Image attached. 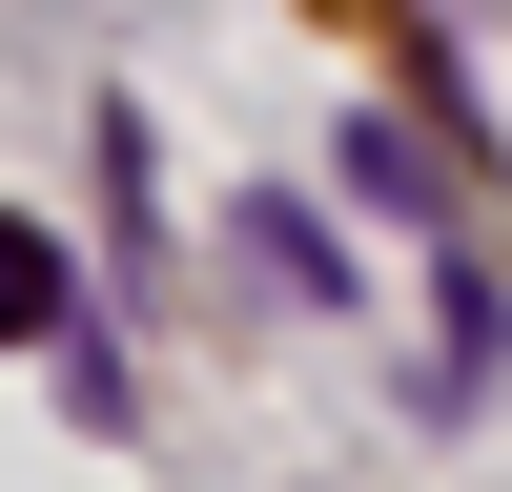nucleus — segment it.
Masks as SVG:
<instances>
[{
    "label": "nucleus",
    "instance_id": "1",
    "mask_svg": "<svg viewBox=\"0 0 512 492\" xmlns=\"http://www.w3.org/2000/svg\"><path fill=\"white\" fill-rule=\"evenodd\" d=\"M246 267H267V287H287V308H349V246H328V226H308V205H246Z\"/></svg>",
    "mask_w": 512,
    "mask_h": 492
},
{
    "label": "nucleus",
    "instance_id": "2",
    "mask_svg": "<svg viewBox=\"0 0 512 492\" xmlns=\"http://www.w3.org/2000/svg\"><path fill=\"white\" fill-rule=\"evenodd\" d=\"M62 308H82V267L41 226H0V349H62Z\"/></svg>",
    "mask_w": 512,
    "mask_h": 492
}]
</instances>
